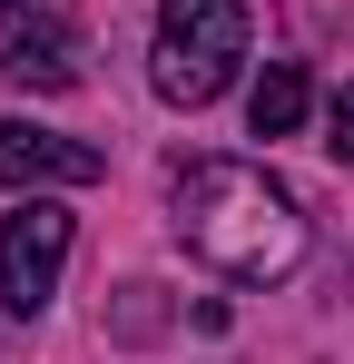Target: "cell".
Here are the masks:
<instances>
[{"mask_svg":"<svg viewBox=\"0 0 354 364\" xmlns=\"http://www.w3.org/2000/svg\"><path fill=\"white\" fill-rule=\"evenodd\" d=\"M325 128H335L325 148H335V158H354V79H345V89H335V109H325Z\"/></svg>","mask_w":354,"mask_h":364,"instance_id":"obj_8","label":"cell"},{"mask_svg":"<svg viewBox=\"0 0 354 364\" xmlns=\"http://www.w3.org/2000/svg\"><path fill=\"white\" fill-rule=\"evenodd\" d=\"M109 178V148H89V138H59L40 119H0V187H99Z\"/></svg>","mask_w":354,"mask_h":364,"instance_id":"obj_4","label":"cell"},{"mask_svg":"<svg viewBox=\"0 0 354 364\" xmlns=\"http://www.w3.org/2000/svg\"><path fill=\"white\" fill-rule=\"evenodd\" d=\"M236 60H246V0H158L148 79H158L168 109H207V99H227Z\"/></svg>","mask_w":354,"mask_h":364,"instance_id":"obj_2","label":"cell"},{"mask_svg":"<svg viewBox=\"0 0 354 364\" xmlns=\"http://www.w3.org/2000/svg\"><path fill=\"white\" fill-rule=\"evenodd\" d=\"M0 30H69V0H0Z\"/></svg>","mask_w":354,"mask_h":364,"instance_id":"obj_7","label":"cell"},{"mask_svg":"<svg viewBox=\"0 0 354 364\" xmlns=\"http://www.w3.org/2000/svg\"><path fill=\"white\" fill-rule=\"evenodd\" d=\"M0 79H10V89H79V40H69V30H10Z\"/></svg>","mask_w":354,"mask_h":364,"instance_id":"obj_5","label":"cell"},{"mask_svg":"<svg viewBox=\"0 0 354 364\" xmlns=\"http://www.w3.org/2000/svg\"><path fill=\"white\" fill-rule=\"evenodd\" d=\"M59 266H69V207L59 197H30L20 217H0V305L20 325L59 296Z\"/></svg>","mask_w":354,"mask_h":364,"instance_id":"obj_3","label":"cell"},{"mask_svg":"<svg viewBox=\"0 0 354 364\" xmlns=\"http://www.w3.org/2000/svg\"><path fill=\"white\" fill-rule=\"evenodd\" d=\"M168 227L227 286H286L295 266H305V207L256 158H187L168 178Z\"/></svg>","mask_w":354,"mask_h":364,"instance_id":"obj_1","label":"cell"},{"mask_svg":"<svg viewBox=\"0 0 354 364\" xmlns=\"http://www.w3.org/2000/svg\"><path fill=\"white\" fill-rule=\"evenodd\" d=\"M305 109H315L305 69H295V60H266V79L246 89V128H256V138H295V128H305Z\"/></svg>","mask_w":354,"mask_h":364,"instance_id":"obj_6","label":"cell"}]
</instances>
